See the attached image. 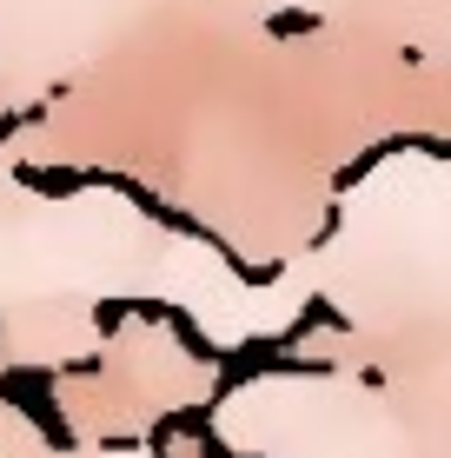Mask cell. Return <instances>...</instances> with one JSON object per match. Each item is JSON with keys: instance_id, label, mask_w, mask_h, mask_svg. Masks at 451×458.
<instances>
[{"instance_id": "cell-1", "label": "cell", "mask_w": 451, "mask_h": 458, "mask_svg": "<svg viewBox=\"0 0 451 458\" xmlns=\"http://www.w3.org/2000/svg\"><path fill=\"white\" fill-rule=\"evenodd\" d=\"M305 27H319L313 13H279V21H272V34H305Z\"/></svg>"}]
</instances>
